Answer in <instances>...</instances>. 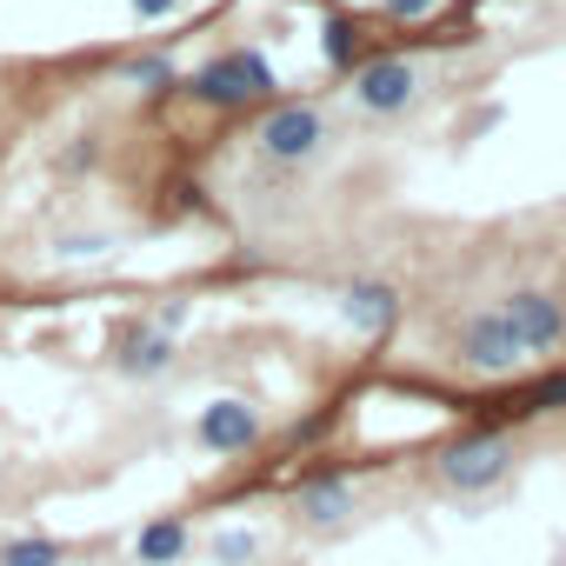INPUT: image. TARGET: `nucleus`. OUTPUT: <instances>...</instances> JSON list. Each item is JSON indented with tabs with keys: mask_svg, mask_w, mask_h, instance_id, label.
Instances as JSON below:
<instances>
[{
	"mask_svg": "<svg viewBox=\"0 0 566 566\" xmlns=\"http://www.w3.org/2000/svg\"><path fill=\"white\" fill-rule=\"evenodd\" d=\"M67 167H74V174H81V167H101V140L87 134L81 147H67Z\"/></svg>",
	"mask_w": 566,
	"mask_h": 566,
	"instance_id": "19",
	"label": "nucleus"
},
{
	"mask_svg": "<svg viewBox=\"0 0 566 566\" xmlns=\"http://www.w3.org/2000/svg\"><path fill=\"white\" fill-rule=\"evenodd\" d=\"M506 467H513V440L493 433V427L486 433H460V440L440 447V480L453 493H486V486L506 480Z\"/></svg>",
	"mask_w": 566,
	"mask_h": 566,
	"instance_id": "3",
	"label": "nucleus"
},
{
	"mask_svg": "<svg viewBox=\"0 0 566 566\" xmlns=\"http://www.w3.org/2000/svg\"><path fill=\"white\" fill-rule=\"evenodd\" d=\"M174 360H180V347H174V334L154 327V321H147V327H127V334H120V354H114V367L134 374V380H160Z\"/></svg>",
	"mask_w": 566,
	"mask_h": 566,
	"instance_id": "9",
	"label": "nucleus"
},
{
	"mask_svg": "<svg viewBox=\"0 0 566 566\" xmlns=\"http://www.w3.org/2000/svg\"><path fill=\"white\" fill-rule=\"evenodd\" d=\"M380 8H387L394 21H433V14H440V0H380Z\"/></svg>",
	"mask_w": 566,
	"mask_h": 566,
	"instance_id": "18",
	"label": "nucleus"
},
{
	"mask_svg": "<svg viewBox=\"0 0 566 566\" xmlns=\"http://www.w3.org/2000/svg\"><path fill=\"white\" fill-rule=\"evenodd\" d=\"M107 253V233H67L61 240V260H101Z\"/></svg>",
	"mask_w": 566,
	"mask_h": 566,
	"instance_id": "17",
	"label": "nucleus"
},
{
	"mask_svg": "<svg viewBox=\"0 0 566 566\" xmlns=\"http://www.w3.org/2000/svg\"><path fill=\"white\" fill-rule=\"evenodd\" d=\"M213 559H220V566H253V559H260V533H247V526L213 533Z\"/></svg>",
	"mask_w": 566,
	"mask_h": 566,
	"instance_id": "15",
	"label": "nucleus"
},
{
	"mask_svg": "<svg viewBox=\"0 0 566 566\" xmlns=\"http://www.w3.org/2000/svg\"><path fill=\"white\" fill-rule=\"evenodd\" d=\"M154 327H167V334H180V327H187V301H160V314H154Z\"/></svg>",
	"mask_w": 566,
	"mask_h": 566,
	"instance_id": "20",
	"label": "nucleus"
},
{
	"mask_svg": "<svg viewBox=\"0 0 566 566\" xmlns=\"http://www.w3.org/2000/svg\"><path fill=\"white\" fill-rule=\"evenodd\" d=\"M280 74L260 48H233V54H213L207 67H193L180 81V94H193L200 107H253V101H273Z\"/></svg>",
	"mask_w": 566,
	"mask_h": 566,
	"instance_id": "1",
	"label": "nucleus"
},
{
	"mask_svg": "<svg viewBox=\"0 0 566 566\" xmlns=\"http://www.w3.org/2000/svg\"><path fill=\"white\" fill-rule=\"evenodd\" d=\"M187 546H193L187 520H154V526H140V533H134V559H140V566H174Z\"/></svg>",
	"mask_w": 566,
	"mask_h": 566,
	"instance_id": "11",
	"label": "nucleus"
},
{
	"mask_svg": "<svg viewBox=\"0 0 566 566\" xmlns=\"http://www.w3.org/2000/svg\"><path fill=\"white\" fill-rule=\"evenodd\" d=\"M506 327L520 334V347L526 354H553V347H566V301H553V294H539V287H526V294H506Z\"/></svg>",
	"mask_w": 566,
	"mask_h": 566,
	"instance_id": "6",
	"label": "nucleus"
},
{
	"mask_svg": "<svg viewBox=\"0 0 566 566\" xmlns=\"http://www.w3.org/2000/svg\"><path fill=\"white\" fill-rule=\"evenodd\" d=\"M127 81H134L140 94H174V87H180V74H174L167 54H140V61H127Z\"/></svg>",
	"mask_w": 566,
	"mask_h": 566,
	"instance_id": "14",
	"label": "nucleus"
},
{
	"mask_svg": "<svg viewBox=\"0 0 566 566\" xmlns=\"http://www.w3.org/2000/svg\"><path fill=\"white\" fill-rule=\"evenodd\" d=\"M174 8H180V0H134V14H140V21H167Z\"/></svg>",
	"mask_w": 566,
	"mask_h": 566,
	"instance_id": "21",
	"label": "nucleus"
},
{
	"mask_svg": "<svg viewBox=\"0 0 566 566\" xmlns=\"http://www.w3.org/2000/svg\"><path fill=\"white\" fill-rule=\"evenodd\" d=\"M520 360H526V347H520V334L506 327V314H500V307H486V314H467V321H460V367H473L480 380H506Z\"/></svg>",
	"mask_w": 566,
	"mask_h": 566,
	"instance_id": "4",
	"label": "nucleus"
},
{
	"mask_svg": "<svg viewBox=\"0 0 566 566\" xmlns=\"http://www.w3.org/2000/svg\"><path fill=\"white\" fill-rule=\"evenodd\" d=\"M340 314L354 334H387L400 321V294L387 287V280H354V287L340 294Z\"/></svg>",
	"mask_w": 566,
	"mask_h": 566,
	"instance_id": "10",
	"label": "nucleus"
},
{
	"mask_svg": "<svg viewBox=\"0 0 566 566\" xmlns=\"http://www.w3.org/2000/svg\"><path fill=\"white\" fill-rule=\"evenodd\" d=\"M0 566H61V539H48V533L8 539V546H0Z\"/></svg>",
	"mask_w": 566,
	"mask_h": 566,
	"instance_id": "13",
	"label": "nucleus"
},
{
	"mask_svg": "<svg viewBox=\"0 0 566 566\" xmlns=\"http://www.w3.org/2000/svg\"><path fill=\"white\" fill-rule=\"evenodd\" d=\"M354 101H360L367 114H407V107L420 101V67L400 61V54H380V61L354 67Z\"/></svg>",
	"mask_w": 566,
	"mask_h": 566,
	"instance_id": "5",
	"label": "nucleus"
},
{
	"mask_svg": "<svg viewBox=\"0 0 566 566\" xmlns=\"http://www.w3.org/2000/svg\"><path fill=\"white\" fill-rule=\"evenodd\" d=\"M294 513H301L307 526H347V520L360 513V493H354L347 473H314V480H301Z\"/></svg>",
	"mask_w": 566,
	"mask_h": 566,
	"instance_id": "8",
	"label": "nucleus"
},
{
	"mask_svg": "<svg viewBox=\"0 0 566 566\" xmlns=\"http://www.w3.org/2000/svg\"><path fill=\"white\" fill-rule=\"evenodd\" d=\"M321 34H327V61L347 67V61H354V28H347V21H327Z\"/></svg>",
	"mask_w": 566,
	"mask_h": 566,
	"instance_id": "16",
	"label": "nucleus"
},
{
	"mask_svg": "<svg viewBox=\"0 0 566 566\" xmlns=\"http://www.w3.org/2000/svg\"><path fill=\"white\" fill-rule=\"evenodd\" d=\"M559 407H566V367L539 374V380L520 394V420H539V413H559Z\"/></svg>",
	"mask_w": 566,
	"mask_h": 566,
	"instance_id": "12",
	"label": "nucleus"
},
{
	"mask_svg": "<svg viewBox=\"0 0 566 566\" xmlns=\"http://www.w3.org/2000/svg\"><path fill=\"white\" fill-rule=\"evenodd\" d=\"M340 8H367V0H340Z\"/></svg>",
	"mask_w": 566,
	"mask_h": 566,
	"instance_id": "22",
	"label": "nucleus"
},
{
	"mask_svg": "<svg viewBox=\"0 0 566 566\" xmlns=\"http://www.w3.org/2000/svg\"><path fill=\"white\" fill-rule=\"evenodd\" d=\"M253 147H260V160H273V167H307V160L327 154V120H321V107H307V101H280V107L260 114Z\"/></svg>",
	"mask_w": 566,
	"mask_h": 566,
	"instance_id": "2",
	"label": "nucleus"
},
{
	"mask_svg": "<svg viewBox=\"0 0 566 566\" xmlns=\"http://www.w3.org/2000/svg\"><path fill=\"white\" fill-rule=\"evenodd\" d=\"M260 413L247 407V400H207L200 413H193V440L207 447V453H247V447H260Z\"/></svg>",
	"mask_w": 566,
	"mask_h": 566,
	"instance_id": "7",
	"label": "nucleus"
}]
</instances>
